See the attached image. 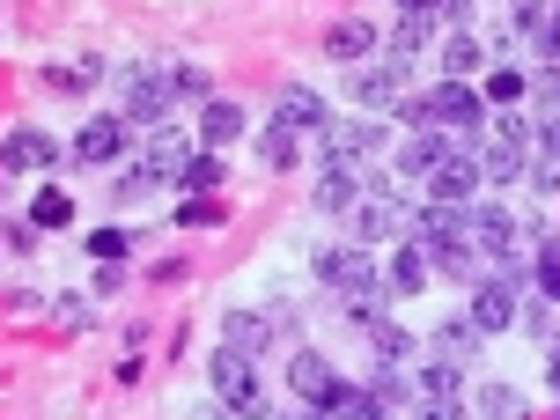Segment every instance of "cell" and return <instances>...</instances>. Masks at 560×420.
<instances>
[{
    "instance_id": "30",
    "label": "cell",
    "mask_w": 560,
    "mask_h": 420,
    "mask_svg": "<svg viewBox=\"0 0 560 420\" xmlns=\"http://www.w3.org/2000/svg\"><path fill=\"white\" fill-rule=\"evenodd\" d=\"M258 163L266 170H295V133H288V126H266V133H258Z\"/></svg>"
},
{
    "instance_id": "22",
    "label": "cell",
    "mask_w": 560,
    "mask_h": 420,
    "mask_svg": "<svg viewBox=\"0 0 560 420\" xmlns=\"http://www.w3.org/2000/svg\"><path fill=\"white\" fill-rule=\"evenodd\" d=\"M185 163H192V155H185V140L155 126V133H148V177H185Z\"/></svg>"
},
{
    "instance_id": "44",
    "label": "cell",
    "mask_w": 560,
    "mask_h": 420,
    "mask_svg": "<svg viewBox=\"0 0 560 420\" xmlns=\"http://www.w3.org/2000/svg\"><path fill=\"white\" fill-rule=\"evenodd\" d=\"M428 420H443V413H428Z\"/></svg>"
},
{
    "instance_id": "35",
    "label": "cell",
    "mask_w": 560,
    "mask_h": 420,
    "mask_svg": "<svg viewBox=\"0 0 560 420\" xmlns=\"http://www.w3.org/2000/svg\"><path fill=\"white\" fill-rule=\"evenodd\" d=\"M177 185H185V192H214V185H222V163H214V155H199V163H185V177H177Z\"/></svg>"
},
{
    "instance_id": "13",
    "label": "cell",
    "mask_w": 560,
    "mask_h": 420,
    "mask_svg": "<svg viewBox=\"0 0 560 420\" xmlns=\"http://www.w3.org/2000/svg\"><path fill=\"white\" fill-rule=\"evenodd\" d=\"M472 354H479V325H472V317H443V325H435V362L465 369Z\"/></svg>"
},
{
    "instance_id": "31",
    "label": "cell",
    "mask_w": 560,
    "mask_h": 420,
    "mask_svg": "<svg viewBox=\"0 0 560 420\" xmlns=\"http://www.w3.org/2000/svg\"><path fill=\"white\" fill-rule=\"evenodd\" d=\"M524 89H532V82H524L516 67H494V74H487V104H502V112H509V104H516Z\"/></svg>"
},
{
    "instance_id": "34",
    "label": "cell",
    "mask_w": 560,
    "mask_h": 420,
    "mask_svg": "<svg viewBox=\"0 0 560 420\" xmlns=\"http://www.w3.org/2000/svg\"><path fill=\"white\" fill-rule=\"evenodd\" d=\"M170 89H177L185 104H214V89H207V74H199V67H170Z\"/></svg>"
},
{
    "instance_id": "20",
    "label": "cell",
    "mask_w": 560,
    "mask_h": 420,
    "mask_svg": "<svg viewBox=\"0 0 560 420\" xmlns=\"http://www.w3.org/2000/svg\"><path fill=\"white\" fill-rule=\"evenodd\" d=\"M244 133V104H229V96H214V104H199V140L207 148H222V140Z\"/></svg>"
},
{
    "instance_id": "11",
    "label": "cell",
    "mask_w": 560,
    "mask_h": 420,
    "mask_svg": "<svg viewBox=\"0 0 560 420\" xmlns=\"http://www.w3.org/2000/svg\"><path fill=\"white\" fill-rule=\"evenodd\" d=\"M435 96V126H457V133H472L479 118H487V96H472L465 82H443V89H428Z\"/></svg>"
},
{
    "instance_id": "16",
    "label": "cell",
    "mask_w": 560,
    "mask_h": 420,
    "mask_svg": "<svg viewBox=\"0 0 560 420\" xmlns=\"http://www.w3.org/2000/svg\"><path fill=\"white\" fill-rule=\"evenodd\" d=\"M435 30H443V8H406V15H398V30H392V59H413Z\"/></svg>"
},
{
    "instance_id": "36",
    "label": "cell",
    "mask_w": 560,
    "mask_h": 420,
    "mask_svg": "<svg viewBox=\"0 0 560 420\" xmlns=\"http://www.w3.org/2000/svg\"><path fill=\"white\" fill-rule=\"evenodd\" d=\"M538 288L560 303V236H546V244H538Z\"/></svg>"
},
{
    "instance_id": "28",
    "label": "cell",
    "mask_w": 560,
    "mask_h": 420,
    "mask_svg": "<svg viewBox=\"0 0 560 420\" xmlns=\"http://www.w3.org/2000/svg\"><path fill=\"white\" fill-rule=\"evenodd\" d=\"M420 398H428V413H443L450 420V406H457V369H428V376H420Z\"/></svg>"
},
{
    "instance_id": "10",
    "label": "cell",
    "mask_w": 560,
    "mask_h": 420,
    "mask_svg": "<svg viewBox=\"0 0 560 420\" xmlns=\"http://www.w3.org/2000/svg\"><path fill=\"white\" fill-rule=\"evenodd\" d=\"M465 236H472V214H465V207H443V199H435V207L420 214V252L428 258L450 252V244H465Z\"/></svg>"
},
{
    "instance_id": "29",
    "label": "cell",
    "mask_w": 560,
    "mask_h": 420,
    "mask_svg": "<svg viewBox=\"0 0 560 420\" xmlns=\"http://www.w3.org/2000/svg\"><path fill=\"white\" fill-rule=\"evenodd\" d=\"M524 413V398L509 392V384H487V392L472 398V420H516Z\"/></svg>"
},
{
    "instance_id": "4",
    "label": "cell",
    "mask_w": 560,
    "mask_h": 420,
    "mask_svg": "<svg viewBox=\"0 0 560 420\" xmlns=\"http://www.w3.org/2000/svg\"><path fill=\"white\" fill-rule=\"evenodd\" d=\"M406 222H413V214H406L392 192L354 199V236H362V244H398V236H406Z\"/></svg>"
},
{
    "instance_id": "6",
    "label": "cell",
    "mask_w": 560,
    "mask_h": 420,
    "mask_svg": "<svg viewBox=\"0 0 560 420\" xmlns=\"http://www.w3.org/2000/svg\"><path fill=\"white\" fill-rule=\"evenodd\" d=\"M273 126H288V133H325L332 118H325V96H317V89L288 82V89L273 96Z\"/></svg>"
},
{
    "instance_id": "5",
    "label": "cell",
    "mask_w": 560,
    "mask_h": 420,
    "mask_svg": "<svg viewBox=\"0 0 560 420\" xmlns=\"http://www.w3.org/2000/svg\"><path fill=\"white\" fill-rule=\"evenodd\" d=\"M524 140H532V133H524V118L502 112V126H494V140H487V155H479V177H502V185H509V177L524 170Z\"/></svg>"
},
{
    "instance_id": "42",
    "label": "cell",
    "mask_w": 560,
    "mask_h": 420,
    "mask_svg": "<svg viewBox=\"0 0 560 420\" xmlns=\"http://www.w3.org/2000/svg\"><path fill=\"white\" fill-rule=\"evenodd\" d=\"M546 376H553V392H560V347H553V354H546Z\"/></svg>"
},
{
    "instance_id": "18",
    "label": "cell",
    "mask_w": 560,
    "mask_h": 420,
    "mask_svg": "<svg viewBox=\"0 0 560 420\" xmlns=\"http://www.w3.org/2000/svg\"><path fill=\"white\" fill-rule=\"evenodd\" d=\"M288 384H295V398H310V406H317V398L339 384V369L325 362V354H295V362H288Z\"/></svg>"
},
{
    "instance_id": "37",
    "label": "cell",
    "mask_w": 560,
    "mask_h": 420,
    "mask_svg": "<svg viewBox=\"0 0 560 420\" xmlns=\"http://www.w3.org/2000/svg\"><path fill=\"white\" fill-rule=\"evenodd\" d=\"M126 244H133L126 229H96V236H89V252L104 258V266H118V258H126Z\"/></svg>"
},
{
    "instance_id": "24",
    "label": "cell",
    "mask_w": 560,
    "mask_h": 420,
    "mask_svg": "<svg viewBox=\"0 0 560 420\" xmlns=\"http://www.w3.org/2000/svg\"><path fill=\"white\" fill-rule=\"evenodd\" d=\"M362 398H369V420H384V413L398 406V398H406V376H398V369L384 362V369H376V376L362 384Z\"/></svg>"
},
{
    "instance_id": "2",
    "label": "cell",
    "mask_w": 560,
    "mask_h": 420,
    "mask_svg": "<svg viewBox=\"0 0 560 420\" xmlns=\"http://www.w3.org/2000/svg\"><path fill=\"white\" fill-rule=\"evenodd\" d=\"M207 376H214V398H222V413H236V420L266 413V392H258V376H252V354H236V347H214V354H207Z\"/></svg>"
},
{
    "instance_id": "27",
    "label": "cell",
    "mask_w": 560,
    "mask_h": 420,
    "mask_svg": "<svg viewBox=\"0 0 560 420\" xmlns=\"http://www.w3.org/2000/svg\"><path fill=\"white\" fill-rule=\"evenodd\" d=\"M59 222H74V199L59 192V185H45V192L30 199V229H59Z\"/></svg>"
},
{
    "instance_id": "17",
    "label": "cell",
    "mask_w": 560,
    "mask_h": 420,
    "mask_svg": "<svg viewBox=\"0 0 560 420\" xmlns=\"http://www.w3.org/2000/svg\"><path fill=\"white\" fill-rule=\"evenodd\" d=\"M273 325H280V317H258V310H229V317H222V339L236 347V354H258V347L273 339Z\"/></svg>"
},
{
    "instance_id": "43",
    "label": "cell",
    "mask_w": 560,
    "mask_h": 420,
    "mask_svg": "<svg viewBox=\"0 0 560 420\" xmlns=\"http://www.w3.org/2000/svg\"><path fill=\"white\" fill-rule=\"evenodd\" d=\"M192 420H229V413H192Z\"/></svg>"
},
{
    "instance_id": "41",
    "label": "cell",
    "mask_w": 560,
    "mask_h": 420,
    "mask_svg": "<svg viewBox=\"0 0 560 420\" xmlns=\"http://www.w3.org/2000/svg\"><path fill=\"white\" fill-rule=\"evenodd\" d=\"M532 96L546 104V112H560V67H546V74H538V82H532Z\"/></svg>"
},
{
    "instance_id": "38",
    "label": "cell",
    "mask_w": 560,
    "mask_h": 420,
    "mask_svg": "<svg viewBox=\"0 0 560 420\" xmlns=\"http://www.w3.org/2000/svg\"><path fill=\"white\" fill-rule=\"evenodd\" d=\"M398 112H406V126H420V140L435 133V96H406Z\"/></svg>"
},
{
    "instance_id": "9",
    "label": "cell",
    "mask_w": 560,
    "mask_h": 420,
    "mask_svg": "<svg viewBox=\"0 0 560 420\" xmlns=\"http://www.w3.org/2000/svg\"><path fill=\"white\" fill-rule=\"evenodd\" d=\"M0 163L23 170V177H30V170H52L59 163V140L45 133V126H15V133H8V148H0Z\"/></svg>"
},
{
    "instance_id": "33",
    "label": "cell",
    "mask_w": 560,
    "mask_h": 420,
    "mask_svg": "<svg viewBox=\"0 0 560 420\" xmlns=\"http://www.w3.org/2000/svg\"><path fill=\"white\" fill-rule=\"evenodd\" d=\"M538 185H546V192L560 185V126H546V133H538Z\"/></svg>"
},
{
    "instance_id": "40",
    "label": "cell",
    "mask_w": 560,
    "mask_h": 420,
    "mask_svg": "<svg viewBox=\"0 0 560 420\" xmlns=\"http://www.w3.org/2000/svg\"><path fill=\"white\" fill-rule=\"evenodd\" d=\"M369 339H376V354H384V362H398V354H406V332H398L392 317H384V325H376Z\"/></svg>"
},
{
    "instance_id": "1",
    "label": "cell",
    "mask_w": 560,
    "mask_h": 420,
    "mask_svg": "<svg viewBox=\"0 0 560 420\" xmlns=\"http://www.w3.org/2000/svg\"><path fill=\"white\" fill-rule=\"evenodd\" d=\"M317 280H325V288H332L354 317H369V310H376V288H384L362 244H354V252H325V258H317Z\"/></svg>"
},
{
    "instance_id": "8",
    "label": "cell",
    "mask_w": 560,
    "mask_h": 420,
    "mask_svg": "<svg viewBox=\"0 0 560 420\" xmlns=\"http://www.w3.org/2000/svg\"><path fill=\"white\" fill-rule=\"evenodd\" d=\"M354 104H369V112H392V104H406V59L362 67V74H354Z\"/></svg>"
},
{
    "instance_id": "39",
    "label": "cell",
    "mask_w": 560,
    "mask_h": 420,
    "mask_svg": "<svg viewBox=\"0 0 560 420\" xmlns=\"http://www.w3.org/2000/svg\"><path fill=\"white\" fill-rule=\"evenodd\" d=\"M177 222H185V229H214L222 214H214V199H185V207H177Z\"/></svg>"
},
{
    "instance_id": "25",
    "label": "cell",
    "mask_w": 560,
    "mask_h": 420,
    "mask_svg": "<svg viewBox=\"0 0 560 420\" xmlns=\"http://www.w3.org/2000/svg\"><path fill=\"white\" fill-rule=\"evenodd\" d=\"M369 45H376V30H369V23H332V30H325V52H332V59H362Z\"/></svg>"
},
{
    "instance_id": "7",
    "label": "cell",
    "mask_w": 560,
    "mask_h": 420,
    "mask_svg": "<svg viewBox=\"0 0 560 420\" xmlns=\"http://www.w3.org/2000/svg\"><path fill=\"white\" fill-rule=\"evenodd\" d=\"M376 148H384L376 126H325V170H347L354 177V163H369Z\"/></svg>"
},
{
    "instance_id": "26",
    "label": "cell",
    "mask_w": 560,
    "mask_h": 420,
    "mask_svg": "<svg viewBox=\"0 0 560 420\" xmlns=\"http://www.w3.org/2000/svg\"><path fill=\"white\" fill-rule=\"evenodd\" d=\"M317 214H354V177L347 170H325L317 177Z\"/></svg>"
},
{
    "instance_id": "21",
    "label": "cell",
    "mask_w": 560,
    "mask_h": 420,
    "mask_svg": "<svg viewBox=\"0 0 560 420\" xmlns=\"http://www.w3.org/2000/svg\"><path fill=\"white\" fill-rule=\"evenodd\" d=\"M516 30H524V37H538V52L560 67V8H516Z\"/></svg>"
},
{
    "instance_id": "15",
    "label": "cell",
    "mask_w": 560,
    "mask_h": 420,
    "mask_svg": "<svg viewBox=\"0 0 560 420\" xmlns=\"http://www.w3.org/2000/svg\"><path fill=\"white\" fill-rule=\"evenodd\" d=\"M472 325H479V332H509V325H516V295H509L502 280H479V295H472Z\"/></svg>"
},
{
    "instance_id": "3",
    "label": "cell",
    "mask_w": 560,
    "mask_h": 420,
    "mask_svg": "<svg viewBox=\"0 0 560 420\" xmlns=\"http://www.w3.org/2000/svg\"><path fill=\"white\" fill-rule=\"evenodd\" d=\"M163 112H170V67H133V74H126V126L155 133Z\"/></svg>"
},
{
    "instance_id": "32",
    "label": "cell",
    "mask_w": 560,
    "mask_h": 420,
    "mask_svg": "<svg viewBox=\"0 0 560 420\" xmlns=\"http://www.w3.org/2000/svg\"><path fill=\"white\" fill-rule=\"evenodd\" d=\"M443 67H450V74H465V67H479V37H465V30H450V37H443Z\"/></svg>"
},
{
    "instance_id": "14",
    "label": "cell",
    "mask_w": 560,
    "mask_h": 420,
    "mask_svg": "<svg viewBox=\"0 0 560 420\" xmlns=\"http://www.w3.org/2000/svg\"><path fill=\"white\" fill-rule=\"evenodd\" d=\"M472 185H479V163L450 148L443 163H435V199H443V207H465V199H472Z\"/></svg>"
},
{
    "instance_id": "19",
    "label": "cell",
    "mask_w": 560,
    "mask_h": 420,
    "mask_svg": "<svg viewBox=\"0 0 560 420\" xmlns=\"http://www.w3.org/2000/svg\"><path fill=\"white\" fill-rule=\"evenodd\" d=\"M428 273H435V266H428V252H420V244H398V252H392V280H384V288H392V295H420V288H428Z\"/></svg>"
},
{
    "instance_id": "12",
    "label": "cell",
    "mask_w": 560,
    "mask_h": 420,
    "mask_svg": "<svg viewBox=\"0 0 560 420\" xmlns=\"http://www.w3.org/2000/svg\"><path fill=\"white\" fill-rule=\"evenodd\" d=\"M118 148H126V118H89L82 133H74L82 163H118Z\"/></svg>"
},
{
    "instance_id": "23",
    "label": "cell",
    "mask_w": 560,
    "mask_h": 420,
    "mask_svg": "<svg viewBox=\"0 0 560 420\" xmlns=\"http://www.w3.org/2000/svg\"><path fill=\"white\" fill-rule=\"evenodd\" d=\"M472 236H479V244H487L494 258H509V236H516V214H509V207H479V214H472Z\"/></svg>"
}]
</instances>
